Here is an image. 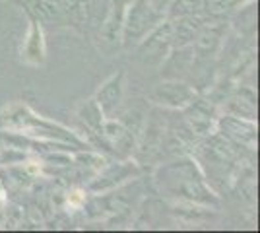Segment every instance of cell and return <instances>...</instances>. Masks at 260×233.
Listing matches in <instances>:
<instances>
[{
	"label": "cell",
	"instance_id": "obj_1",
	"mask_svg": "<svg viewBox=\"0 0 260 233\" xmlns=\"http://www.w3.org/2000/svg\"><path fill=\"white\" fill-rule=\"evenodd\" d=\"M0 128L25 134L31 138L58 140V142H66V144H74L78 148H86L84 140H80L72 130H68L66 126L58 124V122L35 115L25 105H12L4 113H0Z\"/></svg>",
	"mask_w": 260,
	"mask_h": 233
},
{
	"label": "cell",
	"instance_id": "obj_2",
	"mask_svg": "<svg viewBox=\"0 0 260 233\" xmlns=\"http://www.w3.org/2000/svg\"><path fill=\"white\" fill-rule=\"evenodd\" d=\"M163 18V14L155 12L148 4V0H132L128 6L126 18L122 23V35L120 39H124V43L130 45L132 41H140L146 34H150L157 22Z\"/></svg>",
	"mask_w": 260,
	"mask_h": 233
},
{
	"label": "cell",
	"instance_id": "obj_5",
	"mask_svg": "<svg viewBox=\"0 0 260 233\" xmlns=\"http://www.w3.org/2000/svg\"><path fill=\"white\" fill-rule=\"evenodd\" d=\"M132 0H111V8H109V16L103 27H101V37L103 41L109 45H115L120 41V31H122V23L126 18L128 6Z\"/></svg>",
	"mask_w": 260,
	"mask_h": 233
},
{
	"label": "cell",
	"instance_id": "obj_4",
	"mask_svg": "<svg viewBox=\"0 0 260 233\" xmlns=\"http://www.w3.org/2000/svg\"><path fill=\"white\" fill-rule=\"evenodd\" d=\"M122 95H124V72H117L115 76L109 78L107 82L98 89L93 99L98 101V105L101 107L103 115L111 117L120 105Z\"/></svg>",
	"mask_w": 260,
	"mask_h": 233
},
{
	"label": "cell",
	"instance_id": "obj_7",
	"mask_svg": "<svg viewBox=\"0 0 260 233\" xmlns=\"http://www.w3.org/2000/svg\"><path fill=\"white\" fill-rule=\"evenodd\" d=\"M54 4L62 14L66 25L78 27L80 23L86 22V12L89 10L91 0H54Z\"/></svg>",
	"mask_w": 260,
	"mask_h": 233
},
{
	"label": "cell",
	"instance_id": "obj_9",
	"mask_svg": "<svg viewBox=\"0 0 260 233\" xmlns=\"http://www.w3.org/2000/svg\"><path fill=\"white\" fill-rule=\"evenodd\" d=\"M82 202H84V192H82V190H72V192L68 194V206H70V208H80Z\"/></svg>",
	"mask_w": 260,
	"mask_h": 233
},
{
	"label": "cell",
	"instance_id": "obj_6",
	"mask_svg": "<svg viewBox=\"0 0 260 233\" xmlns=\"http://www.w3.org/2000/svg\"><path fill=\"white\" fill-rule=\"evenodd\" d=\"M153 99H157L163 105H169V107H184L188 105L190 101L194 99V91L184 86V84H161L159 88L155 89L153 93Z\"/></svg>",
	"mask_w": 260,
	"mask_h": 233
},
{
	"label": "cell",
	"instance_id": "obj_3",
	"mask_svg": "<svg viewBox=\"0 0 260 233\" xmlns=\"http://www.w3.org/2000/svg\"><path fill=\"white\" fill-rule=\"evenodd\" d=\"M22 6V4H20ZM22 10L27 16V34L23 37L22 45V60L29 66H41L45 62V55H47V47H45V34L43 25L37 20V16L33 14L29 8L22 6Z\"/></svg>",
	"mask_w": 260,
	"mask_h": 233
},
{
	"label": "cell",
	"instance_id": "obj_8",
	"mask_svg": "<svg viewBox=\"0 0 260 233\" xmlns=\"http://www.w3.org/2000/svg\"><path fill=\"white\" fill-rule=\"evenodd\" d=\"M80 115H82V119H84V121H86L87 124H89V126L95 130V132L101 134V130H103V124H105V122H103V117H105V115H103L101 107L98 105V101H95V99L87 101L86 105L80 109Z\"/></svg>",
	"mask_w": 260,
	"mask_h": 233
}]
</instances>
